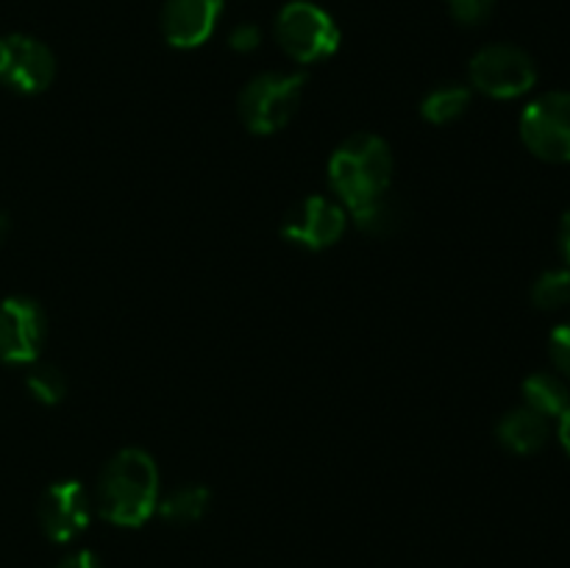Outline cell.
Here are the masks:
<instances>
[{
	"instance_id": "cell-1",
	"label": "cell",
	"mask_w": 570,
	"mask_h": 568,
	"mask_svg": "<svg viewBox=\"0 0 570 568\" xmlns=\"http://www.w3.org/2000/svg\"><path fill=\"white\" fill-rule=\"evenodd\" d=\"M328 182L345 212L362 221L387 200L393 182V154L376 134H354L334 150Z\"/></svg>"
},
{
	"instance_id": "cell-2",
	"label": "cell",
	"mask_w": 570,
	"mask_h": 568,
	"mask_svg": "<svg viewBox=\"0 0 570 568\" xmlns=\"http://www.w3.org/2000/svg\"><path fill=\"white\" fill-rule=\"evenodd\" d=\"M159 507V471L142 449H122L98 479V510L117 527H142Z\"/></svg>"
},
{
	"instance_id": "cell-3",
	"label": "cell",
	"mask_w": 570,
	"mask_h": 568,
	"mask_svg": "<svg viewBox=\"0 0 570 568\" xmlns=\"http://www.w3.org/2000/svg\"><path fill=\"white\" fill-rule=\"evenodd\" d=\"M301 95V72H262L239 95V117L254 134H276L295 117Z\"/></svg>"
},
{
	"instance_id": "cell-4",
	"label": "cell",
	"mask_w": 570,
	"mask_h": 568,
	"mask_svg": "<svg viewBox=\"0 0 570 568\" xmlns=\"http://www.w3.org/2000/svg\"><path fill=\"white\" fill-rule=\"evenodd\" d=\"M276 39L301 65L328 59L340 48V28L328 11L309 0H293L276 17Z\"/></svg>"
},
{
	"instance_id": "cell-5",
	"label": "cell",
	"mask_w": 570,
	"mask_h": 568,
	"mask_svg": "<svg viewBox=\"0 0 570 568\" xmlns=\"http://www.w3.org/2000/svg\"><path fill=\"white\" fill-rule=\"evenodd\" d=\"M468 76H471V84L479 92L490 95V98L510 100L534 87L538 67H534L532 56L527 50L501 42L479 50L471 59Z\"/></svg>"
},
{
	"instance_id": "cell-6",
	"label": "cell",
	"mask_w": 570,
	"mask_h": 568,
	"mask_svg": "<svg viewBox=\"0 0 570 568\" xmlns=\"http://www.w3.org/2000/svg\"><path fill=\"white\" fill-rule=\"evenodd\" d=\"M521 139L546 161H570V92H549L523 109Z\"/></svg>"
},
{
	"instance_id": "cell-7",
	"label": "cell",
	"mask_w": 570,
	"mask_h": 568,
	"mask_svg": "<svg viewBox=\"0 0 570 568\" xmlns=\"http://www.w3.org/2000/svg\"><path fill=\"white\" fill-rule=\"evenodd\" d=\"M56 59L48 45L26 33L0 37V84L20 95H39L53 84Z\"/></svg>"
},
{
	"instance_id": "cell-8",
	"label": "cell",
	"mask_w": 570,
	"mask_h": 568,
	"mask_svg": "<svg viewBox=\"0 0 570 568\" xmlns=\"http://www.w3.org/2000/svg\"><path fill=\"white\" fill-rule=\"evenodd\" d=\"M45 343V312L26 295L0 301V360L9 365L37 362Z\"/></svg>"
},
{
	"instance_id": "cell-9",
	"label": "cell",
	"mask_w": 570,
	"mask_h": 568,
	"mask_svg": "<svg viewBox=\"0 0 570 568\" xmlns=\"http://www.w3.org/2000/svg\"><path fill=\"white\" fill-rule=\"evenodd\" d=\"M345 223H348V215H345L343 204L323 198V195H309L289 209V215L284 217L282 234L284 239L301 245V248L323 251L343 237Z\"/></svg>"
},
{
	"instance_id": "cell-10",
	"label": "cell",
	"mask_w": 570,
	"mask_h": 568,
	"mask_svg": "<svg viewBox=\"0 0 570 568\" xmlns=\"http://www.w3.org/2000/svg\"><path fill=\"white\" fill-rule=\"evenodd\" d=\"M89 516H92V501L87 488L76 479L50 484L39 501V523L56 543H67L81 535L89 527Z\"/></svg>"
},
{
	"instance_id": "cell-11",
	"label": "cell",
	"mask_w": 570,
	"mask_h": 568,
	"mask_svg": "<svg viewBox=\"0 0 570 568\" xmlns=\"http://www.w3.org/2000/svg\"><path fill=\"white\" fill-rule=\"evenodd\" d=\"M223 0H165L161 33L173 48H198L215 33Z\"/></svg>"
},
{
	"instance_id": "cell-12",
	"label": "cell",
	"mask_w": 570,
	"mask_h": 568,
	"mask_svg": "<svg viewBox=\"0 0 570 568\" xmlns=\"http://www.w3.org/2000/svg\"><path fill=\"white\" fill-rule=\"evenodd\" d=\"M499 440L504 449L515 451V454H534L549 440V421L529 407L512 410L510 415L501 418Z\"/></svg>"
},
{
	"instance_id": "cell-13",
	"label": "cell",
	"mask_w": 570,
	"mask_h": 568,
	"mask_svg": "<svg viewBox=\"0 0 570 568\" xmlns=\"http://www.w3.org/2000/svg\"><path fill=\"white\" fill-rule=\"evenodd\" d=\"M523 399H527L529 410L540 412L543 418H560L570 407V393L566 379L557 373H532L523 382Z\"/></svg>"
},
{
	"instance_id": "cell-14",
	"label": "cell",
	"mask_w": 570,
	"mask_h": 568,
	"mask_svg": "<svg viewBox=\"0 0 570 568\" xmlns=\"http://www.w3.org/2000/svg\"><path fill=\"white\" fill-rule=\"evenodd\" d=\"M209 510V490L204 484H181L159 501V512L173 523H195Z\"/></svg>"
},
{
	"instance_id": "cell-15",
	"label": "cell",
	"mask_w": 570,
	"mask_h": 568,
	"mask_svg": "<svg viewBox=\"0 0 570 568\" xmlns=\"http://www.w3.org/2000/svg\"><path fill=\"white\" fill-rule=\"evenodd\" d=\"M471 106V89L456 87V84H443V87L432 89V92L423 98V117L429 123H438V126H445V123H454L456 117H462Z\"/></svg>"
},
{
	"instance_id": "cell-16",
	"label": "cell",
	"mask_w": 570,
	"mask_h": 568,
	"mask_svg": "<svg viewBox=\"0 0 570 568\" xmlns=\"http://www.w3.org/2000/svg\"><path fill=\"white\" fill-rule=\"evenodd\" d=\"M26 384L28 390H31L33 399L42 401V404H59L67 393V382L65 376H61L59 368L45 365V362H39V365H33L31 371H28Z\"/></svg>"
},
{
	"instance_id": "cell-17",
	"label": "cell",
	"mask_w": 570,
	"mask_h": 568,
	"mask_svg": "<svg viewBox=\"0 0 570 568\" xmlns=\"http://www.w3.org/2000/svg\"><path fill=\"white\" fill-rule=\"evenodd\" d=\"M532 301L540 310H560L570 301V271H546L534 282Z\"/></svg>"
},
{
	"instance_id": "cell-18",
	"label": "cell",
	"mask_w": 570,
	"mask_h": 568,
	"mask_svg": "<svg viewBox=\"0 0 570 568\" xmlns=\"http://www.w3.org/2000/svg\"><path fill=\"white\" fill-rule=\"evenodd\" d=\"M449 6L456 20L465 22V26H476L493 14L495 0H449Z\"/></svg>"
},
{
	"instance_id": "cell-19",
	"label": "cell",
	"mask_w": 570,
	"mask_h": 568,
	"mask_svg": "<svg viewBox=\"0 0 570 568\" xmlns=\"http://www.w3.org/2000/svg\"><path fill=\"white\" fill-rule=\"evenodd\" d=\"M551 360H554L557 373H562V379L570 382V323H562V326L554 329L551 334Z\"/></svg>"
},
{
	"instance_id": "cell-20",
	"label": "cell",
	"mask_w": 570,
	"mask_h": 568,
	"mask_svg": "<svg viewBox=\"0 0 570 568\" xmlns=\"http://www.w3.org/2000/svg\"><path fill=\"white\" fill-rule=\"evenodd\" d=\"M259 42L262 33L254 22H243V26L234 28L232 37H228V45H232L234 50H239V53H250V50L259 48Z\"/></svg>"
},
{
	"instance_id": "cell-21",
	"label": "cell",
	"mask_w": 570,
	"mask_h": 568,
	"mask_svg": "<svg viewBox=\"0 0 570 568\" xmlns=\"http://www.w3.org/2000/svg\"><path fill=\"white\" fill-rule=\"evenodd\" d=\"M56 568H100V560L92 555V551H76V555L65 557Z\"/></svg>"
},
{
	"instance_id": "cell-22",
	"label": "cell",
	"mask_w": 570,
	"mask_h": 568,
	"mask_svg": "<svg viewBox=\"0 0 570 568\" xmlns=\"http://www.w3.org/2000/svg\"><path fill=\"white\" fill-rule=\"evenodd\" d=\"M560 248H562V256L570 262V209L566 212V217H562V226H560Z\"/></svg>"
},
{
	"instance_id": "cell-23",
	"label": "cell",
	"mask_w": 570,
	"mask_h": 568,
	"mask_svg": "<svg viewBox=\"0 0 570 568\" xmlns=\"http://www.w3.org/2000/svg\"><path fill=\"white\" fill-rule=\"evenodd\" d=\"M560 440L566 445V451L570 454V407L560 415Z\"/></svg>"
},
{
	"instance_id": "cell-24",
	"label": "cell",
	"mask_w": 570,
	"mask_h": 568,
	"mask_svg": "<svg viewBox=\"0 0 570 568\" xmlns=\"http://www.w3.org/2000/svg\"><path fill=\"white\" fill-rule=\"evenodd\" d=\"M6 237H9V217H6L3 212H0V245L6 243Z\"/></svg>"
}]
</instances>
